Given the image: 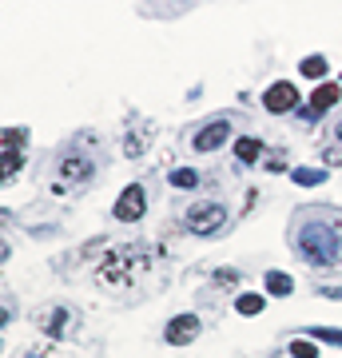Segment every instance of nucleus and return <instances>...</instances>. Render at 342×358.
Returning <instances> with one entry per match:
<instances>
[{
  "instance_id": "nucleus-5",
  "label": "nucleus",
  "mask_w": 342,
  "mask_h": 358,
  "mask_svg": "<svg viewBox=\"0 0 342 358\" xmlns=\"http://www.w3.org/2000/svg\"><path fill=\"white\" fill-rule=\"evenodd\" d=\"M143 211H148V195H143L140 183L124 187V192H120V199H115V207H112V215L120 219V223H140Z\"/></svg>"
},
{
  "instance_id": "nucleus-25",
  "label": "nucleus",
  "mask_w": 342,
  "mask_h": 358,
  "mask_svg": "<svg viewBox=\"0 0 342 358\" xmlns=\"http://www.w3.org/2000/svg\"><path fill=\"white\" fill-rule=\"evenodd\" d=\"M0 223H8V211H0Z\"/></svg>"
},
{
  "instance_id": "nucleus-4",
  "label": "nucleus",
  "mask_w": 342,
  "mask_h": 358,
  "mask_svg": "<svg viewBox=\"0 0 342 358\" xmlns=\"http://www.w3.org/2000/svg\"><path fill=\"white\" fill-rule=\"evenodd\" d=\"M183 223H187L191 235H215L223 223H227V211H223V203H195L183 215Z\"/></svg>"
},
{
  "instance_id": "nucleus-17",
  "label": "nucleus",
  "mask_w": 342,
  "mask_h": 358,
  "mask_svg": "<svg viewBox=\"0 0 342 358\" xmlns=\"http://www.w3.org/2000/svg\"><path fill=\"white\" fill-rule=\"evenodd\" d=\"M171 187H179V192H191V187H199V171H195V167H176V171H171Z\"/></svg>"
},
{
  "instance_id": "nucleus-20",
  "label": "nucleus",
  "mask_w": 342,
  "mask_h": 358,
  "mask_svg": "<svg viewBox=\"0 0 342 358\" xmlns=\"http://www.w3.org/2000/svg\"><path fill=\"white\" fill-rule=\"evenodd\" d=\"M315 338H322V343H334V346H342V331H330V327H315Z\"/></svg>"
},
{
  "instance_id": "nucleus-10",
  "label": "nucleus",
  "mask_w": 342,
  "mask_h": 358,
  "mask_svg": "<svg viewBox=\"0 0 342 358\" xmlns=\"http://www.w3.org/2000/svg\"><path fill=\"white\" fill-rule=\"evenodd\" d=\"M339 96H342L339 84H318V88L311 92V103L303 108V115H306V120H318L322 112H330V108L339 103Z\"/></svg>"
},
{
  "instance_id": "nucleus-16",
  "label": "nucleus",
  "mask_w": 342,
  "mask_h": 358,
  "mask_svg": "<svg viewBox=\"0 0 342 358\" xmlns=\"http://www.w3.org/2000/svg\"><path fill=\"white\" fill-rule=\"evenodd\" d=\"M235 310H239V315H247V319H251V315H263L266 299H263V294H255V291H247V294H239V299H235Z\"/></svg>"
},
{
  "instance_id": "nucleus-22",
  "label": "nucleus",
  "mask_w": 342,
  "mask_h": 358,
  "mask_svg": "<svg viewBox=\"0 0 342 358\" xmlns=\"http://www.w3.org/2000/svg\"><path fill=\"white\" fill-rule=\"evenodd\" d=\"M8 255H13V247H8L4 239H0V263H8Z\"/></svg>"
},
{
  "instance_id": "nucleus-11",
  "label": "nucleus",
  "mask_w": 342,
  "mask_h": 358,
  "mask_svg": "<svg viewBox=\"0 0 342 358\" xmlns=\"http://www.w3.org/2000/svg\"><path fill=\"white\" fill-rule=\"evenodd\" d=\"M60 176L68 179V183H84V179H92V159L88 155H64Z\"/></svg>"
},
{
  "instance_id": "nucleus-12",
  "label": "nucleus",
  "mask_w": 342,
  "mask_h": 358,
  "mask_svg": "<svg viewBox=\"0 0 342 358\" xmlns=\"http://www.w3.org/2000/svg\"><path fill=\"white\" fill-rule=\"evenodd\" d=\"M263 287H266V294H275V299H287V294L294 291V279H291V275H283V271H266Z\"/></svg>"
},
{
  "instance_id": "nucleus-2",
  "label": "nucleus",
  "mask_w": 342,
  "mask_h": 358,
  "mask_svg": "<svg viewBox=\"0 0 342 358\" xmlns=\"http://www.w3.org/2000/svg\"><path fill=\"white\" fill-rule=\"evenodd\" d=\"M152 263V255H148V243H136V247H115L112 255H104L100 263V275L104 282H112V287H131V282L143 275V267Z\"/></svg>"
},
{
  "instance_id": "nucleus-3",
  "label": "nucleus",
  "mask_w": 342,
  "mask_h": 358,
  "mask_svg": "<svg viewBox=\"0 0 342 358\" xmlns=\"http://www.w3.org/2000/svg\"><path fill=\"white\" fill-rule=\"evenodd\" d=\"M24 140L28 131L24 128H13V131H0V187L8 183V179H16V171L24 167Z\"/></svg>"
},
{
  "instance_id": "nucleus-14",
  "label": "nucleus",
  "mask_w": 342,
  "mask_h": 358,
  "mask_svg": "<svg viewBox=\"0 0 342 358\" xmlns=\"http://www.w3.org/2000/svg\"><path fill=\"white\" fill-rule=\"evenodd\" d=\"M291 179L299 187H318V183H327V167H294Z\"/></svg>"
},
{
  "instance_id": "nucleus-15",
  "label": "nucleus",
  "mask_w": 342,
  "mask_h": 358,
  "mask_svg": "<svg viewBox=\"0 0 342 358\" xmlns=\"http://www.w3.org/2000/svg\"><path fill=\"white\" fill-rule=\"evenodd\" d=\"M299 72L322 84V76H327V56H322V52H311V56H303V64H299Z\"/></svg>"
},
{
  "instance_id": "nucleus-21",
  "label": "nucleus",
  "mask_w": 342,
  "mask_h": 358,
  "mask_svg": "<svg viewBox=\"0 0 342 358\" xmlns=\"http://www.w3.org/2000/svg\"><path fill=\"white\" fill-rule=\"evenodd\" d=\"M215 282H239V271H231V267H219V271H215Z\"/></svg>"
},
{
  "instance_id": "nucleus-24",
  "label": "nucleus",
  "mask_w": 342,
  "mask_h": 358,
  "mask_svg": "<svg viewBox=\"0 0 342 358\" xmlns=\"http://www.w3.org/2000/svg\"><path fill=\"white\" fill-rule=\"evenodd\" d=\"M334 140H339V143H342V124H339V128H334Z\"/></svg>"
},
{
  "instance_id": "nucleus-23",
  "label": "nucleus",
  "mask_w": 342,
  "mask_h": 358,
  "mask_svg": "<svg viewBox=\"0 0 342 358\" xmlns=\"http://www.w3.org/2000/svg\"><path fill=\"white\" fill-rule=\"evenodd\" d=\"M4 322H8V310H4V307H0V327H4Z\"/></svg>"
},
{
  "instance_id": "nucleus-1",
  "label": "nucleus",
  "mask_w": 342,
  "mask_h": 358,
  "mask_svg": "<svg viewBox=\"0 0 342 358\" xmlns=\"http://www.w3.org/2000/svg\"><path fill=\"white\" fill-rule=\"evenodd\" d=\"M294 247L311 267L342 263V215L339 211H306L294 227Z\"/></svg>"
},
{
  "instance_id": "nucleus-19",
  "label": "nucleus",
  "mask_w": 342,
  "mask_h": 358,
  "mask_svg": "<svg viewBox=\"0 0 342 358\" xmlns=\"http://www.w3.org/2000/svg\"><path fill=\"white\" fill-rule=\"evenodd\" d=\"M291 358H318V350L306 338H291Z\"/></svg>"
},
{
  "instance_id": "nucleus-13",
  "label": "nucleus",
  "mask_w": 342,
  "mask_h": 358,
  "mask_svg": "<svg viewBox=\"0 0 342 358\" xmlns=\"http://www.w3.org/2000/svg\"><path fill=\"white\" fill-rule=\"evenodd\" d=\"M259 155H263V143L255 140V136H239L235 140V159L239 164H259Z\"/></svg>"
},
{
  "instance_id": "nucleus-18",
  "label": "nucleus",
  "mask_w": 342,
  "mask_h": 358,
  "mask_svg": "<svg viewBox=\"0 0 342 358\" xmlns=\"http://www.w3.org/2000/svg\"><path fill=\"white\" fill-rule=\"evenodd\" d=\"M143 152H148V136H143V131H127L124 136V155L127 159H140Z\"/></svg>"
},
{
  "instance_id": "nucleus-9",
  "label": "nucleus",
  "mask_w": 342,
  "mask_h": 358,
  "mask_svg": "<svg viewBox=\"0 0 342 358\" xmlns=\"http://www.w3.org/2000/svg\"><path fill=\"white\" fill-rule=\"evenodd\" d=\"M36 322H40V331H44V334L64 338V334L76 327V315H72L68 307H48V310H40V315H36Z\"/></svg>"
},
{
  "instance_id": "nucleus-8",
  "label": "nucleus",
  "mask_w": 342,
  "mask_h": 358,
  "mask_svg": "<svg viewBox=\"0 0 342 358\" xmlns=\"http://www.w3.org/2000/svg\"><path fill=\"white\" fill-rule=\"evenodd\" d=\"M199 319L195 315H176V319L167 322V331H164V343L167 346H187V343H195L199 338Z\"/></svg>"
},
{
  "instance_id": "nucleus-7",
  "label": "nucleus",
  "mask_w": 342,
  "mask_h": 358,
  "mask_svg": "<svg viewBox=\"0 0 342 358\" xmlns=\"http://www.w3.org/2000/svg\"><path fill=\"white\" fill-rule=\"evenodd\" d=\"M227 136H231V120L219 115V120H207V124L191 136V148H195V152H215V148L227 143Z\"/></svg>"
},
{
  "instance_id": "nucleus-6",
  "label": "nucleus",
  "mask_w": 342,
  "mask_h": 358,
  "mask_svg": "<svg viewBox=\"0 0 342 358\" xmlns=\"http://www.w3.org/2000/svg\"><path fill=\"white\" fill-rule=\"evenodd\" d=\"M263 108H266L271 115L294 112V108H299V88H294L291 80H275V84L263 92Z\"/></svg>"
}]
</instances>
